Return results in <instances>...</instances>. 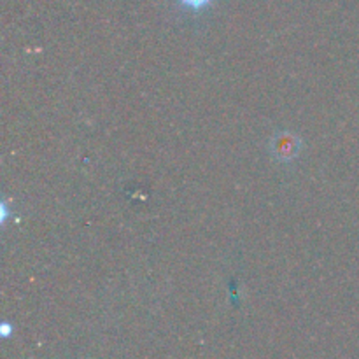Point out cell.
<instances>
[{"label":"cell","instance_id":"1","mask_svg":"<svg viewBox=\"0 0 359 359\" xmlns=\"http://www.w3.org/2000/svg\"><path fill=\"white\" fill-rule=\"evenodd\" d=\"M270 149L279 161H291L300 154L302 139L290 132H280L272 139Z\"/></svg>","mask_w":359,"mask_h":359},{"label":"cell","instance_id":"2","mask_svg":"<svg viewBox=\"0 0 359 359\" xmlns=\"http://www.w3.org/2000/svg\"><path fill=\"white\" fill-rule=\"evenodd\" d=\"M179 2H181L184 7H188V9L200 11V9H203V7L209 6L212 0H179Z\"/></svg>","mask_w":359,"mask_h":359},{"label":"cell","instance_id":"3","mask_svg":"<svg viewBox=\"0 0 359 359\" xmlns=\"http://www.w3.org/2000/svg\"><path fill=\"white\" fill-rule=\"evenodd\" d=\"M2 332H4V337H9L11 326H9V325H4V326H2Z\"/></svg>","mask_w":359,"mask_h":359}]
</instances>
